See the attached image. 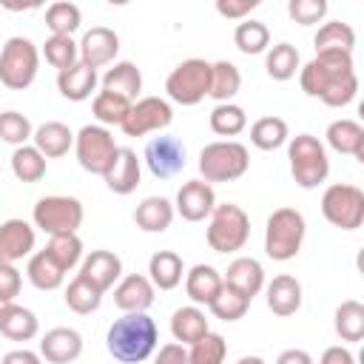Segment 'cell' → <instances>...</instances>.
<instances>
[{"label": "cell", "instance_id": "cell-1", "mask_svg": "<svg viewBox=\"0 0 364 364\" xmlns=\"http://www.w3.org/2000/svg\"><path fill=\"white\" fill-rule=\"evenodd\" d=\"M299 85L307 97L321 100L330 108H344L358 94V77L353 68V54L344 51H321L301 71Z\"/></svg>", "mask_w": 364, "mask_h": 364}, {"label": "cell", "instance_id": "cell-2", "mask_svg": "<svg viewBox=\"0 0 364 364\" xmlns=\"http://www.w3.org/2000/svg\"><path fill=\"white\" fill-rule=\"evenodd\" d=\"M159 341L156 321L148 313H122L105 336L108 353L122 364H139L145 361Z\"/></svg>", "mask_w": 364, "mask_h": 364}, {"label": "cell", "instance_id": "cell-3", "mask_svg": "<svg viewBox=\"0 0 364 364\" xmlns=\"http://www.w3.org/2000/svg\"><path fill=\"white\" fill-rule=\"evenodd\" d=\"M250 168V154L236 139H216L199 151V173L202 182H233L242 179Z\"/></svg>", "mask_w": 364, "mask_h": 364}, {"label": "cell", "instance_id": "cell-4", "mask_svg": "<svg viewBox=\"0 0 364 364\" xmlns=\"http://www.w3.org/2000/svg\"><path fill=\"white\" fill-rule=\"evenodd\" d=\"M287 159H290V173H293L296 185L304 191L318 188L330 176L327 148L313 134H296L287 142Z\"/></svg>", "mask_w": 364, "mask_h": 364}, {"label": "cell", "instance_id": "cell-5", "mask_svg": "<svg viewBox=\"0 0 364 364\" xmlns=\"http://www.w3.org/2000/svg\"><path fill=\"white\" fill-rule=\"evenodd\" d=\"M307 222L296 208H276L264 225V253L273 262H290L301 250Z\"/></svg>", "mask_w": 364, "mask_h": 364}, {"label": "cell", "instance_id": "cell-6", "mask_svg": "<svg viewBox=\"0 0 364 364\" xmlns=\"http://www.w3.org/2000/svg\"><path fill=\"white\" fill-rule=\"evenodd\" d=\"M205 239H208L213 253H236V250H242L247 245V239H250L247 213L233 202L216 205L213 213L208 216Z\"/></svg>", "mask_w": 364, "mask_h": 364}, {"label": "cell", "instance_id": "cell-7", "mask_svg": "<svg viewBox=\"0 0 364 364\" xmlns=\"http://www.w3.org/2000/svg\"><path fill=\"white\" fill-rule=\"evenodd\" d=\"M40 48L28 37H9L0 48V82L11 91H23L37 80Z\"/></svg>", "mask_w": 364, "mask_h": 364}, {"label": "cell", "instance_id": "cell-8", "mask_svg": "<svg viewBox=\"0 0 364 364\" xmlns=\"http://www.w3.org/2000/svg\"><path fill=\"white\" fill-rule=\"evenodd\" d=\"M82 202L74 196H63V193H51L37 199L34 210H31V222L34 228H40L48 236H68L77 233L82 225Z\"/></svg>", "mask_w": 364, "mask_h": 364}, {"label": "cell", "instance_id": "cell-9", "mask_svg": "<svg viewBox=\"0 0 364 364\" xmlns=\"http://www.w3.org/2000/svg\"><path fill=\"white\" fill-rule=\"evenodd\" d=\"M321 213L333 228L358 230L364 225V191L350 182H333L321 193Z\"/></svg>", "mask_w": 364, "mask_h": 364}, {"label": "cell", "instance_id": "cell-10", "mask_svg": "<svg viewBox=\"0 0 364 364\" xmlns=\"http://www.w3.org/2000/svg\"><path fill=\"white\" fill-rule=\"evenodd\" d=\"M208 88H210V63L199 57L182 60L165 80L168 100H173L176 105H199L208 97Z\"/></svg>", "mask_w": 364, "mask_h": 364}, {"label": "cell", "instance_id": "cell-11", "mask_svg": "<svg viewBox=\"0 0 364 364\" xmlns=\"http://www.w3.org/2000/svg\"><path fill=\"white\" fill-rule=\"evenodd\" d=\"M117 142H114V134L102 125H82L77 134H74V154H77V162L82 171L88 173H105L114 162V154H117Z\"/></svg>", "mask_w": 364, "mask_h": 364}, {"label": "cell", "instance_id": "cell-12", "mask_svg": "<svg viewBox=\"0 0 364 364\" xmlns=\"http://www.w3.org/2000/svg\"><path fill=\"white\" fill-rule=\"evenodd\" d=\"M173 122V108L162 97H142L131 102L128 117L122 119V134L125 136H145V134H159Z\"/></svg>", "mask_w": 364, "mask_h": 364}, {"label": "cell", "instance_id": "cell-13", "mask_svg": "<svg viewBox=\"0 0 364 364\" xmlns=\"http://www.w3.org/2000/svg\"><path fill=\"white\" fill-rule=\"evenodd\" d=\"M142 159H145L148 171L156 179H171V176H176L185 168V145L176 136L159 134V136H154V139L145 142Z\"/></svg>", "mask_w": 364, "mask_h": 364}, {"label": "cell", "instance_id": "cell-14", "mask_svg": "<svg viewBox=\"0 0 364 364\" xmlns=\"http://www.w3.org/2000/svg\"><path fill=\"white\" fill-rule=\"evenodd\" d=\"M216 208V193L208 182L202 179H191L176 191V202L173 210L185 219V222H205Z\"/></svg>", "mask_w": 364, "mask_h": 364}, {"label": "cell", "instance_id": "cell-15", "mask_svg": "<svg viewBox=\"0 0 364 364\" xmlns=\"http://www.w3.org/2000/svg\"><path fill=\"white\" fill-rule=\"evenodd\" d=\"M77 48H80V63H85L91 68H102V65L114 63V57L119 51V34L108 26H94L82 34Z\"/></svg>", "mask_w": 364, "mask_h": 364}, {"label": "cell", "instance_id": "cell-16", "mask_svg": "<svg viewBox=\"0 0 364 364\" xmlns=\"http://www.w3.org/2000/svg\"><path fill=\"white\" fill-rule=\"evenodd\" d=\"M77 276H82L100 293H105V290H111L122 279V259L114 250H91L80 262V273Z\"/></svg>", "mask_w": 364, "mask_h": 364}, {"label": "cell", "instance_id": "cell-17", "mask_svg": "<svg viewBox=\"0 0 364 364\" xmlns=\"http://www.w3.org/2000/svg\"><path fill=\"white\" fill-rule=\"evenodd\" d=\"M82 355V336L74 327H51L40 338V358L48 364H71Z\"/></svg>", "mask_w": 364, "mask_h": 364}, {"label": "cell", "instance_id": "cell-18", "mask_svg": "<svg viewBox=\"0 0 364 364\" xmlns=\"http://www.w3.org/2000/svg\"><path fill=\"white\" fill-rule=\"evenodd\" d=\"M34 242H37V233H34L31 222H26V219H6L0 225V262L14 264L17 259L31 256Z\"/></svg>", "mask_w": 364, "mask_h": 364}, {"label": "cell", "instance_id": "cell-19", "mask_svg": "<svg viewBox=\"0 0 364 364\" xmlns=\"http://www.w3.org/2000/svg\"><path fill=\"white\" fill-rule=\"evenodd\" d=\"M154 284L142 273H128L114 287V304L122 313H145L154 304Z\"/></svg>", "mask_w": 364, "mask_h": 364}, {"label": "cell", "instance_id": "cell-20", "mask_svg": "<svg viewBox=\"0 0 364 364\" xmlns=\"http://www.w3.org/2000/svg\"><path fill=\"white\" fill-rule=\"evenodd\" d=\"M139 176H142V165L136 159V151H131V148H117L111 168L102 173L108 191H114L119 196L134 193L136 185H139Z\"/></svg>", "mask_w": 364, "mask_h": 364}, {"label": "cell", "instance_id": "cell-21", "mask_svg": "<svg viewBox=\"0 0 364 364\" xmlns=\"http://www.w3.org/2000/svg\"><path fill=\"white\" fill-rule=\"evenodd\" d=\"M222 282L253 301V296H259V290L264 287V267L253 256H239L228 264Z\"/></svg>", "mask_w": 364, "mask_h": 364}, {"label": "cell", "instance_id": "cell-22", "mask_svg": "<svg viewBox=\"0 0 364 364\" xmlns=\"http://www.w3.org/2000/svg\"><path fill=\"white\" fill-rule=\"evenodd\" d=\"M225 287V282H222V273L213 267V264H193L188 273H185V293H188V299L199 307V304H210L216 296H219V290Z\"/></svg>", "mask_w": 364, "mask_h": 364}, {"label": "cell", "instance_id": "cell-23", "mask_svg": "<svg viewBox=\"0 0 364 364\" xmlns=\"http://www.w3.org/2000/svg\"><path fill=\"white\" fill-rule=\"evenodd\" d=\"M97 82H100L97 68H91V65H85V63H80V60H77L71 68L57 71V88H60V94H63L65 100H71V102L88 100V97L94 94Z\"/></svg>", "mask_w": 364, "mask_h": 364}, {"label": "cell", "instance_id": "cell-24", "mask_svg": "<svg viewBox=\"0 0 364 364\" xmlns=\"http://www.w3.org/2000/svg\"><path fill=\"white\" fill-rule=\"evenodd\" d=\"M267 307L273 310V316H293L299 313L301 307V284L296 276L290 273H282V276H273V282L267 284Z\"/></svg>", "mask_w": 364, "mask_h": 364}, {"label": "cell", "instance_id": "cell-25", "mask_svg": "<svg viewBox=\"0 0 364 364\" xmlns=\"http://www.w3.org/2000/svg\"><path fill=\"white\" fill-rule=\"evenodd\" d=\"M31 145L46 156V159H57V156H65L68 148H74V131L65 125V122H57V119H48L43 122L34 134H31Z\"/></svg>", "mask_w": 364, "mask_h": 364}, {"label": "cell", "instance_id": "cell-26", "mask_svg": "<svg viewBox=\"0 0 364 364\" xmlns=\"http://www.w3.org/2000/svg\"><path fill=\"white\" fill-rule=\"evenodd\" d=\"M173 216H176V210H173L171 199H165V196H145L134 210V222L145 233H165L171 228Z\"/></svg>", "mask_w": 364, "mask_h": 364}, {"label": "cell", "instance_id": "cell-27", "mask_svg": "<svg viewBox=\"0 0 364 364\" xmlns=\"http://www.w3.org/2000/svg\"><path fill=\"white\" fill-rule=\"evenodd\" d=\"M102 91H111L117 97H125L128 102H136L139 91H142V71L131 63V60H122V63H114L105 74H102Z\"/></svg>", "mask_w": 364, "mask_h": 364}, {"label": "cell", "instance_id": "cell-28", "mask_svg": "<svg viewBox=\"0 0 364 364\" xmlns=\"http://www.w3.org/2000/svg\"><path fill=\"white\" fill-rule=\"evenodd\" d=\"M327 145L338 154L355 156L364 162V128L355 119H333L327 125Z\"/></svg>", "mask_w": 364, "mask_h": 364}, {"label": "cell", "instance_id": "cell-29", "mask_svg": "<svg viewBox=\"0 0 364 364\" xmlns=\"http://www.w3.org/2000/svg\"><path fill=\"white\" fill-rule=\"evenodd\" d=\"M205 333H210V327H208V318H205V310L202 307L188 304V307L173 310V316H171V336H173V341L191 347Z\"/></svg>", "mask_w": 364, "mask_h": 364}, {"label": "cell", "instance_id": "cell-30", "mask_svg": "<svg viewBox=\"0 0 364 364\" xmlns=\"http://www.w3.org/2000/svg\"><path fill=\"white\" fill-rule=\"evenodd\" d=\"M0 333L11 341H31L40 333V321L28 307L9 301L0 313Z\"/></svg>", "mask_w": 364, "mask_h": 364}, {"label": "cell", "instance_id": "cell-31", "mask_svg": "<svg viewBox=\"0 0 364 364\" xmlns=\"http://www.w3.org/2000/svg\"><path fill=\"white\" fill-rule=\"evenodd\" d=\"M185 264L176 250H156L148 262V279L156 290H173L182 282Z\"/></svg>", "mask_w": 364, "mask_h": 364}, {"label": "cell", "instance_id": "cell-32", "mask_svg": "<svg viewBox=\"0 0 364 364\" xmlns=\"http://www.w3.org/2000/svg\"><path fill=\"white\" fill-rule=\"evenodd\" d=\"M26 276L37 290H57L65 282V270L54 262V256L48 250H37L28 256Z\"/></svg>", "mask_w": 364, "mask_h": 364}, {"label": "cell", "instance_id": "cell-33", "mask_svg": "<svg viewBox=\"0 0 364 364\" xmlns=\"http://www.w3.org/2000/svg\"><path fill=\"white\" fill-rule=\"evenodd\" d=\"M242 88V74L239 68L230 63V60H216L210 63V88H208V97L219 102H230Z\"/></svg>", "mask_w": 364, "mask_h": 364}, {"label": "cell", "instance_id": "cell-34", "mask_svg": "<svg viewBox=\"0 0 364 364\" xmlns=\"http://www.w3.org/2000/svg\"><path fill=\"white\" fill-rule=\"evenodd\" d=\"M313 46H316V54H321V51H344V54H353L355 31H353L350 23L330 20V23H324V26L316 31Z\"/></svg>", "mask_w": 364, "mask_h": 364}, {"label": "cell", "instance_id": "cell-35", "mask_svg": "<svg viewBox=\"0 0 364 364\" xmlns=\"http://www.w3.org/2000/svg\"><path fill=\"white\" fill-rule=\"evenodd\" d=\"M264 71H267L270 80L287 82L299 71V48L293 43H276V46H270L267 48V57H264Z\"/></svg>", "mask_w": 364, "mask_h": 364}, {"label": "cell", "instance_id": "cell-36", "mask_svg": "<svg viewBox=\"0 0 364 364\" xmlns=\"http://www.w3.org/2000/svg\"><path fill=\"white\" fill-rule=\"evenodd\" d=\"M287 139H290V131H287V122L282 117H259L250 125V142L259 151H276Z\"/></svg>", "mask_w": 364, "mask_h": 364}, {"label": "cell", "instance_id": "cell-37", "mask_svg": "<svg viewBox=\"0 0 364 364\" xmlns=\"http://www.w3.org/2000/svg\"><path fill=\"white\" fill-rule=\"evenodd\" d=\"M233 43L242 54L253 57V54H262L270 48V28L262 23V20H242L236 28H233Z\"/></svg>", "mask_w": 364, "mask_h": 364}, {"label": "cell", "instance_id": "cell-38", "mask_svg": "<svg viewBox=\"0 0 364 364\" xmlns=\"http://www.w3.org/2000/svg\"><path fill=\"white\" fill-rule=\"evenodd\" d=\"M208 125L216 136H239L245 128H247V114L242 105L236 102H219L210 117H208Z\"/></svg>", "mask_w": 364, "mask_h": 364}, {"label": "cell", "instance_id": "cell-39", "mask_svg": "<svg viewBox=\"0 0 364 364\" xmlns=\"http://www.w3.org/2000/svg\"><path fill=\"white\" fill-rule=\"evenodd\" d=\"M336 333L341 336V341H361L364 338V304L355 299H347L336 307L333 316Z\"/></svg>", "mask_w": 364, "mask_h": 364}, {"label": "cell", "instance_id": "cell-40", "mask_svg": "<svg viewBox=\"0 0 364 364\" xmlns=\"http://www.w3.org/2000/svg\"><path fill=\"white\" fill-rule=\"evenodd\" d=\"M82 23V11L77 3L71 0H57L46 9V26L51 34H60V37H71Z\"/></svg>", "mask_w": 364, "mask_h": 364}, {"label": "cell", "instance_id": "cell-41", "mask_svg": "<svg viewBox=\"0 0 364 364\" xmlns=\"http://www.w3.org/2000/svg\"><path fill=\"white\" fill-rule=\"evenodd\" d=\"M63 299H65L68 310H74L77 316H88V313L100 310V304H102V293H100L91 282H85L82 276H74V279L68 282Z\"/></svg>", "mask_w": 364, "mask_h": 364}, {"label": "cell", "instance_id": "cell-42", "mask_svg": "<svg viewBox=\"0 0 364 364\" xmlns=\"http://www.w3.org/2000/svg\"><path fill=\"white\" fill-rule=\"evenodd\" d=\"M91 111H94V119L97 125L108 128V125H122V119L128 117L131 111V102L125 97H117L111 91H97L94 102H91Z\"/></svg>", "mask_w": 364, "mask_h": 364}, {"label": "cell", "instance_id": "cell-43", "mask_svg": "<svg viewBox=\"0 0 364 364\" xmlns=\"http://www.w3.org/2000/svg\"><path fill=\"white\" fill-rule=\"evenodd\" d=\"M11 173L20 182H40L46 176V156L34 145H20L11 154Z\"/></svg>", "mask_w": 364, "mask_h": 364}, {"label": "cell", "instance_id": "cell-44", "mask_svg": "<svg viewBox=\"0 0 364 364\" xmlns=\"http://www.w3.org/2000/svg\"><path fill=\"white\" fill-rule=\"evenodd\" d=\"M43 57L48 65H54L57 71H65L71 68L77 60H80V48L74 43V37H60V34H51L46 43H43Z\"/></svg>", "mask_w": 364, "mask_h": 364}, {"label": "cell", "instance_id": "cell-45", "mask_svg": "<svg viewBox=\"0 0 364 364\" xmlns=\"http://www.w3.org/2000/svg\"><path fill=\"white\" fill-rule=\"evenodd\" d=\"M208 307H210V313H213L216 318H222V321H239V318H245V313L250 310V299L225 284V287L219 290V296H216Z\"/></svg>", "mask_w": 364, "mask_h": 364}, {"label": "cell", "instance_id": "cell-46", "mask_svg": "<svg viewBox=\"0 0 364 364\" xmlns=\"http://www.w3.org/2000/svg\"><path fill=\"white\" fill-rule=\"evenodd\" d=\"M225 358H228V341L219 333H205L188 350V364H225Z\"/></svg>", "mask_w": 364, "mask_h": 364}, {"label": "cell", "instance_id": "cell-47", "mask_svg": "<svg viewBox=\"0 0 364 364\" xmlns=\"http://www.w3.org/2000/svg\"><path fill=\"white\" fill-rule=\"evenodd\" d=\"M46 250L54 256V262H57L65 273L82 262V242H80L77 233H68V236H51V242L46 245Z\"/></svg>", "mask_w": 364, "mask_h": 364}, {"label": "cell", "instance_id": "cell-48", "mask_svg": "<svg viewBox=\"0 0 364 364\" xmlns=\"http://www.w3.org/2000/svg\"><path fill=\"white\" fill-rule=\"evenodd\" d=\"M31 134H34V128H31L26 114H20V111H3L0 114V142L20 148V145H28Z\"/></svg>", "mask_w": 364, "mask_h": 364}, {"label": "cell", "instance_id": "cell-49", "mask_svg": "<svg viewBox=\"0 0 364 364\" xmlns=\"http://www.w3.org/2000/svg\"><path fill=\"white\" fill-rule=\"evenodd\" d=\"M287 14L299 26H313L327 14V0H290L287 3Z\"/></svg>", "mask_w": 364, "mask_h": 364}, {"label": "cell", "instance_id": "cell-50", "mask_svg": "<svg viewBox=\"0 0 364 364\" xmlns=\"http://www.w3.org/2000/svg\"><path fill=\"white\" fill-rule=\"evenodd\" d=\"M20 287H23V273L9 264V262H0V301H14V296H20Z\"/></svg>", "mask_w": 364, "mask_h": 364}, {"label": "cell", "instance_id": "cell-51", "mask_svg": "<svg viewBox=\"0 0 364 364\" xmlns=\"http://www.w3.org/2000/svg\"><path fill=\"white\" fill-rule=\"evenodd\" d=\"M259 6V0H216V11L228 20H247V14Z\"/></svg>", "mask_w": 364, "mask_h": 364}, {"label": "cell", "instance_id": "cell-52", "mask_svg": "<svg viewBox=\"0 0 364 364\" xmlns=\"http://www.w3.org/2000/svg\"><path fill=\"white\" fill-rule=\"evenodd\" d=\"M154 364H188V347L179 341H168L159 347Z\"/></svg>", "mask_w": 364, "mask_h": 364}, {"label": "cell", "instance_id": "cell-53", "mask_svg": "<svg viewBox=\"0 0 364 364\" xmlns=\"http://www.w3.org/2000/svg\"><path fill=\"white\" fill-rule=\"evenodd\" d=\"M318 364H355V355H353L347 347L333 344V347H327V350L321 353V361H318Z\"/></svg>", "mask_w": 364, "mask_h": 364}, {"label": "cell", "instance_id": "cell-54", "mask_svg": "<svg viewBox=\"0 0 364 364\" xmlns=\"http://www.w3.org/2000/svg\"><path fill=\"white\" fill-rule=\"evenodd\" d=\"M0 364H43V358H40V353L20 347V350H9V353L0 358Z\"/></svg>", "mask_w": 364, "mask_h": 364}, {"label": "cell", "instance_id": "cell-55", "mask_svg": "<svg viewBox=\"0 0 364 364\" xmlns=\"http://www.w3.org/2000/svg\"><path fill=\"white\" fill-rule=\"evenodd\" d=\"M276 364H316L313 355L307 350H299V347H290V350H282Z\"/></svg>", "mask_w": 364, "mask_h": 364}, {"label": "cell", "instance_id": "cell-56", "mask_svg": "<svg viewBox=\"0 0 364 364\" xmlns=\"http://www.w3.org/2000/svg\"><path fill=\"white\" fill-rule=\"evenodd\" d=\"M236 364H264V358H259V355H245V358H239Z\"/></svg>", "mask_w": 364, "mask_h": 364}, {"label": "cell", "instance_id": "cell-57", "mask_svg": "<svg viewBox=\"0 0 364 364\" xmlns=\"http://www.w3.org/2000/svg\"><path fill=\"white\" fill-rule=\"evenodd\" d=\"M3 307H6V301H0V313H3Z\"/></svg>", "mask_w": 364, "mask_h": 364}]
</instances>
